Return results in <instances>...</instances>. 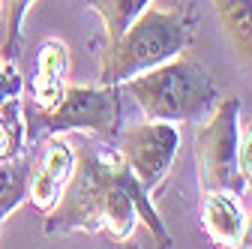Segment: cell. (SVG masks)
I'll use <instances>...</instances> for the list:
<instances>
[{"label": "cell", "instance_id": "1", "mask_svg": "<svg viewBox=\"0 0 252 249\" xmlns=\"http://www.w3.org/2000/svg\"><path fill=\"white\" fill-rule=\"evenodd\" d=\"M141 219L159 246H171V234L147 201L144 186L135 180L120 150L105 144H87L75 156V171L60 201L45 213V234L63 231H105L114 240H126Z\"/></svg>", "mask_w": 252, "mask_h": 249}, {"label": "cell", "instance_id": "2", "mask_svg": "<svg viewBox=\"0 0 252 249\" xmlns=\"http://www.w3.org/2000/svg\"><path fill=\"white\" fill-rule=\"evenodd\" d=\"M135 99L144 120L198 123L216 105V84L210 72L192 57H171L165 63L138 72L120 84Z\"/></svg>", "mask_w": 252, "mask_h": 249}, {"label": "cell", "instance_id": "3", "mask_svg": "<svg viewBox=\"0 0 252 249\" xmlns=\"http://www.w3.org/2000/svg\"><path fill=\"white\" fill-rule=\"evenodd\" d=\"M189 39H192V21L183 12L147 6L114 42L105 45L99 84H123L126 78L159 66L183 54Z\"/></svg>", "mask_w": 252, "mask_h": 249}, {"label": "cell", "instance_id": "4", "mask_svg": "<svg viewBox=\"0 0 252 249\" xmlns=\"http://www.w3.org/2000/svg\"><path fill=\"white\" fill-rule=\"evenodd\" d=\"M240 102L234 96L216 99L210 114L198 120L195 132V165L201 192H237V144H240Z\"/></svg>", "mask_w": 252, "mask_h": 249}, {"label": "cell", "instance_id": "5", "mask_svg": "<svg viewBox=\"0 0 252 249\" xmlns=\"http://www.w3.org/2000/svg\"><path fill=\"white\" fill-rule=\"evenodd\" d=\"M30 123L36 132L57 135V132H90L96 138H117L120 132V84H99V87H78L69 84L54 108L33 111Z\"/></svg>", "mask_w": 252, "mask_h": 249}, {"label": "cell", "instance_id": "6", "mask_svg": "<svg viewBox=\"0 0 252 249\" xmlns=\"http://www.w3.org/2000/svg\"><path fill=\"white\" fill-rule=\"evenodd\" d=\"M120 135V156L135 174V180L144 186V192H153L159 186L177 156L180 132L168 120H144L135 126L117 132Z\"/></svg>", "mask_w": 252, "mask_h": 249}, {"label": "cell", "instance_id": "7", "mask_svg": "<svg viewBox=\"0 0 252 249\" xmlns=\"http://www.w3.org/2000/svg\"><path fill=\"white\" fill-rule=\"evenodd\" d=\"M72 171H75V150L69 147L66 138H60V132H57V135H51L45 141V150H42L36 168H30L27 198L33 201V207L39 213H48L60 201Z\"/></svg>", "mask_w": 252, "mask_h": 249}, {"label": "cell", "instance_id": "8", "mask_svg": "<svg viewBox=\"0 0 252 249\" xmlns=\"http://www.w3.org/2000/svg\"><path fill=\"white\" fill-rule=\"evenodd\" d=\"M66 72H69V48L60 39H45L36 51V72L30 81L33 105L39 111H48L60 102L66 90Z\"/></svg>", "mask_w": 252, "mask_h": 249}, {"label": "cell", "instance_id": "9", "mask_svg": "<svg viewBox=\"0 0 252 249\" xmlns=\"http://www.w3.org/2000/svg\"><path fill=\"white\" fill-rule=\"evenodd\" d=\"M201 225L216 246H240L246 231V213L240 210L234 192H204Z\"/></svg>", "mask_w": 252, "mask_h": 249}, {"label": "cell", "instance_id": "10", "mask_svg": "<svg viewBox=\"0 0 252 249\" xmlns=\"http://www.w3.org/2000/svg\"><path fill=\"white\" fill-rule=\"evenodd\" d=\"M225 36L243 60H252V0H213Z\"/></svg>", "mask_w": 252, "mask_h": 249}, {"label": "cell", "instance_id": "11", "mask_svg": "<svg viewBox=\"0 0 252 249\" xmlns=\"http://www.w3.org/2000/svg\"><path fill=\"white\" fill-rule=\"evenodd\" d=\"M27 183H30V165L24 153L0 162V222L27 198Z\"/></svg>", "mask_w": 252, "mask_h": 249}, {"label": "cell", "instance_id": "12", "mask_svg": "<svg viewBox=\"0 0 252 249\" xmlns=\"http://www.w3.org/2000/svg\"><path fill=\"white\" fill-rule=\"evenodd\" d=\"M84 3L93 12H99V18L105 24V36H108V42H114L153 0H84Z\"/></svg>", "mask_w": 252, "mask_h": 249}, {"label": "cell", "instance_id": "13", "mask_svg": "<svg viewBox=\"0 0 252 249\" xmlns=\"http://www.w3.org/2000/svg\"><path fill=\"white\" fill-rule=\"evenodd\" d=\"M24 138H27V117L21 111V99L12 96L0 102V162L18 156L24 150Z\"/></svg>", "mask_w": 252, "mask_h": 249}, {"label": "cell", "instance_id": "14", "mask_svg": "<svg viewBox=\"0 0 252 249\" xmlns=\"http://www.w3.org/2000/svg\"><path fill=\"white\" fill-rule=\"evenodd\" d=\"M33 0H9L3 21H0V57L3 63H15L18 48H21V21Z\"/></svg>", "mask_w": 252, "mask_h": 249}, {"label": "cell", "instance_id": "15", "mask_svg": "<svg viewBox=\"0 0 252 249\" xmlns=\"http://www.w3.org/2000/svg\"><path fill=\"white\" fill-rule=\"evenodd\" d=\"M237 171H240V183L252 192V120L240 132V144H237Z\"/></svg>", "mask_w": 252, "mask_h": 249}, {"label": "cell", "instance_id": "16", "mask_svg": "<svg viewBox=\"0 0 252 249\" xmlns=\"http://www.w3.org/2000/svg\"><path fill=\"white\" fill-rule=\"evenodd\" d=\"M12 96H21V75L15 63H3L0 66V102H6Z\"/></svg>", "mask_w": 252, "mask_h": 249}, {"label": "cell", "instance_id": "17", "mask_svg": "<svg viewBox=\"0 0 252 249\" xmlns=\"http://www.w3.org/2000/svg\"><path fill=\"white\" fill-rule=\"evenodd\" d=\"M240 246H252V216H246V231H243V243Z\"/></svg>", "mask_w": 252, "mask_h": 249}]
</instances>
